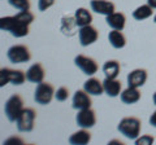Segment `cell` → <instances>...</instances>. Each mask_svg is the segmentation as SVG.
<instances>
[{"mask_svg":"<svg viewBox=\"0 0 156 145\" xmlns=\"http://www.w3.org/2000/svg\"><path fill=\"white\" fill-rule=\"evenodd\" d=\"M29 23L21 20L17 14L0 18V29L11 32L14 38H23L29 34Z\"/></svg>","mask_w":156,"mask_h":145,"instance_id":"1","label":"cell"},{"mask_svg":"<svg viewBox=\"0 0 156 145\" xmlns=\"http://www.w3.org/2000/svg\"><path fill=\"white\" fill-rule=\"evenodd\" d=\"M117 130L121 135H124L126 139L135 140L139 137L140 130H142V122L135 117H125L120 120Z\"/></svg>","mask_w":156,"mask_h":145,"instance_id":"2","label":"cell"},{"mask_svg":"<svg viewBox=\"0 0 156 145\" xmlns=\"http://www.w3.org/2000/svg\"><path fill=\"white\" fill-rule=\"evenodd\" d=\"M23 109V100L20 95H12L4 105V113L9 122H16Z\"/></svg>","mask_w":156,"mask_h":145,"instance_id":"3","label":"cell"},{"mask_svg":"<svg viewBox=\"0 0 156 145\" xmlns=\"http://www.w3.org/2000/svg\"><path fill=\"white\" fill-rule=\"evenodd\" d=\"M26 79V72L22 70H14L9 67H2L0 69V87H4L8 83L14 86H21Z\"/></svg>","mask_w":156,"mask_h":145,"instance_id":"4","label":"cell"},{"mask_svg":"<svg viewBox=\"0 0 156 145\" xmlns=\"http://www.w3.org/2000/svg\"><path fill=\"white\" fill-rule=\"evenodd\" d=\"M55 92L56 91L51 83L42 82V83L37 84V88L34 91V101L39 105H48L55 97Z\"/></svg>","mask_w":156,"mask_h":145,"instance_id":"5","label":"cell"},{"mask_svg":"<svg viewBox=\"0 0 156 145\" xmlns=\"http://www.w3.org/2000/svg\"><path fill=\"white\" fill-rule=\"evenodd\" d=\"M37 119V112L33 108H25L16 120L17 130L20 132H31Z\"/></svg>","mask_w":156,"mask_h":145,"instance_id":"6","label":"cell"},{"mask_svg":"<svg viewBox=\"0 0 156 145\" xmlns=\"http://www.w3.org/2000/svg\"><path fill=\"white\" fill-rule=\"evenodd\" d=\"M7 57L12 64H23V62L30 61L31 55L26 46L16 44V46H12L7 51Z\"/></svg>","mask_w":156,"mask_h":145,"instance_id":"7","label":"cell"},{"mask_svg":"<svg viewBox=\"0 0 156 145\" xmlns=\"http://www.w3.org/2000/svg\"><path fill=\"white\" fill-rule=\"evenodd\" d=\"M74 64L78 69H81L82 72L89 76H92L98 71L99 66H98L96 61L92 57L85 56V55H78L74 57Z\"/></svg>","mask_w":156,"mask_h":145,"instance_id":"8","label":"cell"},{"mask_svg":"<svg viewBox=\"0 0 156 145\" xmlns=\"http://www.w3.org/2000/svg\"><path fill=\"white\" fill-rule=\"evenodd\" d=\"M78 39L82 47H89L99 39V31L91 25L82 26L78 30Z\"/></svg>","mask_w":156,"mask_h":145,"instance_id":"9","label":"cell"},{"mask_svg":"<svg viewBox=\"0 0 156 145\" xmlns=\"http://www.w3.org/2000/svg\"><path fill=\"white\" fill-rule=\"evenodd\" d=\"M76 122L81 128H91L96 123V114L91 108L78 110V114L76 117Z\"/></svg>","mask_w":156,"mask_h":145,"instance_id":"10","label":"cell"},{"mask_svg":"<svg viewBox=\"0 0 156 145\" xmlns=\"http://www.w3.org/2000/svg\"><path fill=\"white\" fill-rule=\"evenodd\" d=\"M72 106L76 110H83L91 108V97L90 93H87L85 89H78L76 93L73 95L72 100Z\"/></svg>","mask_w":156,"mask_h":145,"instance_id":"11","label":"cell"},{"mask_svg":"<svg viewBox=\"0 0 156 145\" xmlns=\"http://www.w3.org/2000/svg\"><path fill=\"white\" fill-rule=\"evenodd\" d=\"M148 74L144 69H134L128 74V86L129 87H135V88H140L144 83L147 82Z\"/></svg>","mask_w":156,"mask_h":145,"instance_id":"12","label":"cell"},{"mask_svg":"<svg viewBox=\"0 0 156 145\" xmlns=\"http://www.w3.org/2000/svg\"><path fill=\"white\" fill-rule=\"evenodd\" d=\"M44 75H46L44 67L42 66V64H39V62L33 64L26 71V79L30 83H35V84L42 83L44 80Z\"/></svg>","mask_w":156,"mask_h":145,"instance_id":"13","label":"cell"},{"mask_svg":"<svg viewBox=\"0 0 156 145\" xmlns=\"http://www.w3.org/2000/svg\"><path fill=\"white\" fill-rule=\"evenodd\" d=\"M90 7L95 13L103 14V16H108V14L116 11L115 4L109 2V0H91Z\"/></svg>","mask_w":156,"mask_h":145,"instance_id":"14","label":"cell"},{"mask_svg":"<svg viewBox=\"0 0 156 145\" xmlns=\"http://www.w3.org/2000/svg\"><path fill=\"white\" fill-rule=\"evenodd\" d=\"M103 87H104V93L109 97H117L122 92V84L117 78H105L103 80Z\"/></svg>","mask_w":156,"mask_h":145,"instance_id":"15","label":"cell"},{"mask_svg":"<svg viewBox=\"0 0 156 145\" xmlns=\"http://www.w3.org/2000/svg\"><path fill=\"white\" fill-rule=\"evenodd\" d=\"M105 21H107V25H108L112 30H124L125 27V23H126V17L124 13L121 12H113L105 16Z\"/></svg>","mask_w":156,"mask_h":145,"instance_id":"16","label":"cell"},{"mask_svg":"<svg viewBox=\"0 0 156 145\" xmlns=\"http://www.w3.org/2000/svg\"><path fill=\"white\" fill-rule=\"evenodd\" d=\"M83 89L91 96H100L104 93L103 82H100L98 78H94V76L89 78L83 83Z\"/></svg>","mask_w":156,"mask_h":145,"instance_id":"17","label":"cell"},{"mask_svg":"<svg viewBox=\"0 0 156 145\" xmlns=\"http://www.w3.org/2000/svg\"><path fill=\"white\" fill-rule=\"evenodd\" d=\"M121 101L126 105H131V104H135L140 100V92L138 88L135 87H128L126 89H124L120 95Z\"/></svg>","mask_w":156,"mask_h":145,"instance_id":"18","label":"cell"},{"mask_svg":"<svg viewBox=\"0 0 156 145\" xmlns=\"http://www.w3.org/2000/svg\"><path fill=\"white\" fill-rule=\"evenodd\" d=\"M90 140H91V133L87 131V128H81L80 131L70 135L69 143L72 145H86L90 143Z\"/></svg>","mask_w":156,"mask_h":145,"instance_id":"19","label":"cell"},{"mask_svg":"<svg viewBox=\"0 0 156 145\" xmlns=\"http://www.w3.org/2000/svg\"><path fill=\"white\" fill-rule=\"evenodd\" d=\"M74 21L78 27L91 25L92 22V14L87 11L86 8H78L74 13Z\"/></svg>","mask_w":156,"mask_h":145,"instance_id":"20","label":"cell"},{"mask_svg":"<svg viewBox=\"0 0 156 145\" xmlns=\"http://www.w3.org/2000/svg\"><path fill=\"white\" fill-rule=\"evenodd\" d=\"M101 70H103L105 78H117L120 74V70H121L120 62L116 60H108L104 62Z\"/></svg>","mask_w":156,"mask_h":145,"instance_id":"21","label":"cell"},{"mask_svg":"<svg viewBox=\"0 0 156 145\" xmlns=\"http://www.w3.org/2000/svg\"><path fill=\"white\" fill-rule=\"evenodd\" d=\"M108 40L111 43V46L116 48V49H121L126 46V38L121 30H112L108 34Z\"/></svg>","mask_w":156,"mask_h":145,"instance_id":"22","label":"cell"},{"mask_svg":"<svg viewBox=\"0 0 156 145\" xmlns=\"http://www.w3.org/2000/svg\"><path fill=\"white\" fill-rule=\"evenodd\" d=\"M152 13H154L152 8H151L148 4H143V5L136 7L133 11V18L136 21H144L152 16Z\"/></svg>","mask_w":156,"mask_h":145,"instance_id":"23","label":"cell"},{"mask_svg":"<svg viewBox=\"0 0 156 145\" xmlns=\"http://www.w3.org/2000/svg\"><path fill=\"white\" fill-rule=\"evenodd\" d=\"M8 2L18 11H30V0H8Z\"/></svg>","mask_w":156,"mask_h":145,"instance_id":"24","label":"cell"},{"mask_svg":"<svg viewBox=\"0 0 156 145\" xmlns=\"http://www.w3.org/2000/svg\"><path fill=\"white\" fill-rule=\"evenodd\" d=\"M68 97H69V89L66 88V87H60V88H57V91L55 92V99L57 101H66Z\"/></svg>","mask_w":156,"mask_h":145,"instance_id":"25","label":"cell"},{"mask_svg":"<svg viewBox=\"0 0 156 145\" xmlns=\"http://www.w3.org/2000/svg\"><path fill=\"white\" fill-rule=\"evenodd\" d=\"M134 141H135V145H152L155 141V137L151 136V135H143V136L135 139Z\"/></svg>","mask_w":156,"mask_h":145,"instance_id":"26","label":"cell"},{"mask_svg":"<svg viewBox=\"0 0 156 145\" xmlns=\"http://www.w3.org/2000/svg\"><path fill=\"white\" fill-rule=\"evenodd\" d=\"M56 0H38V9L41 12L47 11L48 8H51L55 4Z\"/></svg>","mask_w":156,"mask_h":145,"instance_id":"27","label":"cell"},{"mask_svg":"<svg viewBox=\"0 0 156 145\" xmlns=\"http://www.w3.org/2000/svg\"><path fill=\"white\" fill-rule=\"evenodd\" d=\"M150 124L152 126V127L156 128V110H155L152 114H151V117H150Z\"/></svg>","mask_w":156,"mask_h":145,"instance_id":"28","label":"cell"},{"mask_svg":"<svg viewBox=\"0 0 156 145\" xmlns=\"http://www.w3.org/2000/svg\"><path fill=\"white\" fill-rule=\"evenodd\" d=\"M11 143H22V140H20L17 137H11V139H8L5 143H4V145H9Z\"/></svg>","mask_w":156,"mask_h":145,"instance_id":"29","label":"cell"},{"mask_svg":"<svg viewBox=\"0 0 156 145\" xmlns=\"http://www.w3.org/2000/svg\"><path fill=\"white\" fill-rule=\"evenodd\" d=\"M147 4L152 9H156V0H147Z\"/></svg>","mask_w":156,"mask_h":145,"instance_id":"30","label":"cell"},{"mask_svg":"<svg viewBox=\"0 0 156 145\" xmlns=\"http://www.w3.org/2000/svg\"><path fill=\"white\" fill-rule=\"evenodd\" d=\"M152 101H154V104L156 105V91H155V93H154V96H152Z\"/></svg>","mask_w":156,"mask_h":145,"instance_id":"31","label":"cell"},{"mask_svg":"<svg viewBox=\"0 0 156 145\" xmlns=\"http://www.w3.org/2000/svg\"><path fill=\"white\" fill-rule=\"evenodd\" d=\"M154 22L156 23V14H155V17H154Z\"/></svg>","mask_w":156,"mask_h":145,"instance_id":"32","label":"cell"}]
</instances>
